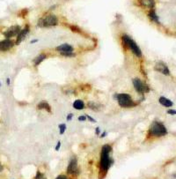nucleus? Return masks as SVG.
<instances>
[{
	"instance_id": "obj_1",
	"label": "nucleus",
	"mask_w": 176,
	"mask_h": 179,
	"mask_svg": "<svg viewBox=\"0 0 176 179\" xmlns=\"http://www.w3.org/2000/svg\"><path fill=\"white\" fill-rule=\"evenodd\" d=\"M112 146L109 144H105L102 146L99 155V179H103L108 171L114 164V159L111 157L112 153Z\"/></svg>"
},
{
	"instance_id": "obj_2",
	"label": "nucleus",
	"mask_w": 176,
	"mask_h": 179,
	"mask_svg": "<svg viewBox=\"0 0 176 179\" xmlns=\"http://www.w3.org/2000/svg\"><path fill=\"white\" fill-rule=\"evenodd\" d=\"M121 42L122 48L130 50L136 57L138 58H142L143 57V52L141 50L140 47L137 45V43L134 41V39L129 36L127 34H123L121 37Z\"/></svg>"
},
{
	"instance_id": "obj_3",
	"label": "nucleus",
	"mask_w": 176,
	"mask_h": 179,
	"mask_svg": "<svg viewBox=\"0 0 176 179\" xmlns=\"http://www.w3.org/2000/svg\"><path fill=\"white\" fill-rule=\"evenodd\" d=\"M113 97L117 101L118 105L123 109H132L138 105V102L135 101L132 96L127 93H115Z\"/></svg>"
},
{
	"instance_id": "obj_4",
	"label": "nucleus",
	"mask_w": 176,
	"mask_h": 179,
	"mask_svg": "<svg viewBox=\"0 0 176 179\" xmlns=\"http://www.w3.org/2000/svg\"><path fill=\"white\" fill-rule=\"evenodd\" d=\"M149 134L153 138H161L167 134V129L162 122L154 120L150 125Z\"/></svg>"
},
{
	"instance_id": "obj_5",
	"label": "nucleus",
	"mask_w": 176,
	"mask_h": 179,
	"mask_svg": "<svg viewBox=\"0 0 176 179\" xmlns=\"http://www.w3.org/2000/svg\"><path fill=\"white\" fill-rule=\"evenodd\" d=\"M59 24L58 18L55 14H48L38 20V27H53Z\"/></svg>"
},
{
	"instance_id": "obj_6",
	"label": "nucleus",
	"mask_w": 176,
	"mask_h": 179,
	"mask_svg": "<svg viewBox=\"0 0 176 179\" xmlns=\"http://www.w3.org/2000/svg\"><path fill=\"white\" fill-rule=\"evenodd\" d=\"M132 85H133V87L136 90V92L141 95H144L151 91L149 85L137 77L132 79Z\"/></svg>"
},
{
	"instance_id": "obj_7",
	"label": "nucleus",
	"mask_w": 176,
	"mask_h": 179,
	"mask_svg": "<svg viewBox=\"0 0 176 179\" xmlns=\"http://www.w3.org/2000/svg\"><path fill=\"white\" fill-rule=\"evenodd\" d=\"M66 172L68 175L72 176H78L79 174V168L78 164V159L76 156H72L70 159V162L66 169Z\"/></svg>"
},
{
	"instance_id": "obj_8",
	"label": "nucleus",
	"mask_w": 176,
	"mask_h": 179,
	"mask_svg": "<svg viewBox=\"0 0 176 179\" xmlns=\"http://www.w3.org/2000/svg\"><path fill=\"white\" fill-rule=\"evenodd\" d=\"M154 71H158V73L165 75V76H169L170 75V69L167 66L166 64H165L163 61H158L156 62V64H154L153 67Z\"/></svg>"
},
{
	"instance_id": "obj_9",
	"label": "nucleus",
	"mask_w": 176,
	"mask_h": 179,
	"mask_svg": "<svg viewBox=\"0 0 176 179\" xmlns=\"http://www.w3.org/2000/svg\"><path fill=\"white\" fill-rule=\"evenodd\" d=\"M21 31V27L19 25H15V26H12L11 27H9L5 33L4 35L6 39H12L14 36H18V34H19V32Z\"/></svg>"
},
{
	"instance_id": "obj_10",
	"label": "nucleus",
	"mask_w": 176,
	"mask_h": 179,
	"mask_svg": "<svg viewBox=\"0 0 176 179\" xmlns=\"http://www.w3.org/2000/svg\"><path fill=\"white\" fill-rule=\"evenodd\" d=\"M29 31H30V27H29L28 25H26V26L25 27L24 29H21V31L19 32V34H18V36H17V39H16L15 44L19 45V44L25 40V38L27 36V34H28Z\"/></svg>"
},
{
	"instance_id": "obj_11",
	"label": "nucleus",
	"mask_w": 176,
	"mask_h": 179,
	"mask_svg": "<svg viewBox=\"0 0 176 179\" xmlns=\"http://www.w3.org/2000/svg\"><path fill=\"white\" fill-rule=\"evenodd\" d=\"M14 42L12 39H5L0 41V51H7L14 46Z\"/></svg>"
},
{
	"instance_id": "obj_12",
	"label": "nucleus",
	"mask_w": 176,
	"mask_h": 179,
	"mask_svg": "<svg viewBox=\"0 0 176 179\" xmlns=\"http://www.w3.org/2000/svg\"><path fill=\"white\" fill-rule=\"evenodd\" d=\"M55 50L58 53L62 52H74V47L69 43H63L55 48Z\"/></svg>"
},
{
	"instance_id": "obj_13",
	"label": "nucleus",
	"mask_w": 176,
	"mask_h": 179,
	"mask_svg": "<svg viewBox=\"0 0 176 179\" xmlns=\"http://www.w3.org/2000/svg\"><path fill=\"white\" fill-rule=\"evenodd\" d=\"M48 58V54L47 53H40L39 55H37L33 60V64L35 68H37L44 60H46Z\"/></svg>"
},
{
	"instance_id": "obj_14",
	"label": "nucleus",
	"mask_w": 176,
	"mask_h": 179,
	"mask_svg": "<svg viewBox=\"0 0 176 179\" xmlns=\"http://www.w3.org/2000/svg\"><path fill=\"white\" fill-rule=\"evenodd\" d=\"M36 109L39 110H45L49 113H52V108H51V106L50 104L46 101H40L37 106H36Z\"/></svg>"
},
{
	"instance_id": "obj_15",
	"label": "nucleus",
	"mask_w": 176,
	"mask_h": 179,
	"mask_svg": "<svg viewBox=\"0 0 176 179\" xmlns=\"http://www.w3.org/2000/svg\"><path fill=\"white\" fill-rule=\"evenodd\" d=\"M73 109L76 110H83L86 108V103L83 100L81 99H77L73 101L72 103Z\"/></svg>"
},
{
	"instance_id": "obj_16",
	"label": "nucleus",
	"mask_w": 176,
	"mask_h": 179,
	"mask_svg": "<svg viewBox=\"0 0 176 179\" xmlns=\"http://www.w3.org/2000/svg\"><path fill=\"white\" fill-rule=\"evenodd\" d=\"M159 102L161 106L166 107V108H171V107H173V102L165 96H160L159 98Z\"/></svg>"
},
{
	"instance_id": "obj_17",
	"label": "nucleus",
	"mask_w": 176,
	"mask_h": 179,
	"mask_svg": "<svg viewBox=\"0 0 176 179\" xmlns=\"http://www.w3.org/2000/svg\"><path fill=\"white\" fill-rule=\"evenodd\" d=\"M139 4L141 6L149 9H153L155 6L154 0H139Z\"/></svg>"
},
{
	"instance_id": "obj_18",
	"label": "nucleus",
	"mask_w": 176,
	"mask_h": 179,
	"mask_svg": "<svg viewBox=\"0 0 176 179\" xmlns=\"http://www.w3.org/2000/svg\"><path fill=\"white\" fill-rule=\"evenodd\" d=\"M87 107L90 110H95V111H99L101 109V105L98 102H95L93 101H90L87 102Z\"/></svg>"
},
{
	"instance_id": "obj_19",
	"label": "nucleus",
	"mask_w": 176,
	"mask_h": 179,
	"mask_svg": "<svg viewBox=\"0 0 176 179\" xmlns=\"http://www.w3.org/2000/svg\"><path fill=\"white\" fill-rule=\"evenodd\" d=\"M148 17L152 21H153L155 23H159V17H158V15H157L154 9H151V11L148 13Z\"/></svg>"
},
{
	"instance_id": "obj_20",
	"label": "nucleus",
	"mask_w": 176,
	"mask_h": 179,
	"mask_svg": "<svg viewBox=\"0 0 176 179\" xmlns=\"http://www.w3.org/2000/svg\"><path fill=\"white\" fill-rule=\"evenodd\" d=\"M59 55H60L61 57H68V58H72V57H77V54H76L75 52H62V53H59Z\"/></svg>"
},
{
	"instance_id": "obj_21",
	"label": "nucleus",
	"mask_w": 176,
	"mask_h": 179,
	"mask_svg": "<svg viewBox=\"0 0 176 179\" xmlns=\"http://www.w3.org/2000/svg\"><path fill=\"white\" fill-rule=\"evenodd\" d=\"M66 129H67V125H66L64 123H63V124H58V130H59V133H60L61 135L64 134Z\"/></svg>"
},
{
	"instance_id": "obj_22",
	"label": "nucleus",
	"mask_w": 176,
	"mask_h": 179,
	"mask_svg": "<svg viewBox=\"0 0 176 179\" xmlns=\"http://www.w3.org/2000/svg\"><path fill=\"white\" fill-rule=\"evenodd\" d=\"M34 179H48V178H47V176L43 173H42L41 171H37L36 175H35Z\"/></svg>"
},
{
	"instance_id": "obj_23",
	"label": "nucleus",
	"mask_w": 176,
	"mask_h": 179,
	"mask_svg": "<svg viewBox=\"0 0 176 179\" xmlns=\"http://www.w3.org/2000/svg\"><path fill=\"white\" fill-rule=\"evenodd\" d=\"M86 116L87 120H88V121H90L91 123H93V124H96V123H97L96 119H95V118H93V117H91L90 115H86Z\"/></svg>"
},
{
	"instance_id": "obj_24",
	"label": "nucleus",
	"mask_w": 176,
	"mask_h": 179,
	"mask_svg": "<svg viewBox=\"0 0 176 179\" xmlns=\"http://www.w3.org/2000/svg\"><path fill=\"white\" fill-rule=\"evenodd\" d=\"M73 117H74V114H73V113H69V114L66 116V120H67L68 122L72 121V118H73Z\"/></svg>"
},
{
	"instance_id": "obj_25",
	"label": "nucleus",
	"mask_w": 176,
	"mask_h": 179,
	"mask_svg": "<svg viewBox=\"0 0 176 179\" xmlns=\"http://www.w3.org/2000/svg\"><path fill=\"white\" fill-rule=\"evenodd\" d=\"M78 120H79V122H86V121L87 120V118H86V115H82V116H79V117H78Z\"/></svg>"
},
{
	"instance_id": "obj_26",
	"label": "nucleus",
	"mask_w": 176,
	"mask_h": 179,
	"mask_svg": "<svg viewBox=\"0 0 176 179\" xmlns=\"http://www.w3.org/2000/svg\"><path fill=\"white\" fill-rule=\"evenodd\" d=\"M61 146H62V143H61V141H60V140H59V141H57L56 145V148H55V150H56V152H58V151L60 150V148H61Z\"/></svg>"
},
{
	"instance_id": "obj_27",
	"label": "nucleus",
	"mask_w": 176,
	"mask_h": 179,
	"mask_svg": "<svg viewBox=\"0 0 176 179\" xmlns=\"http://www.w3.org/2000/svg\"><path fill=\"white\" fill-rule=\"evenodd\" d=\"M94 132H95V135H97V136H99V135H100V133H101V130H100L99 126H97V127H95Z\"/></svg>"
},
{
	"instance_id": "obj_28",
	"label": "nucleus",
	"mask_w": 176,
	"mask_h": 179,
	"mask_svg": "<svg viewBox=\"0 0 176 179\" xmlns=\"http://www.w3.org/2000/svg\"><path fill=\"white\" fill-rule=\"evenodd\" d=\"M166 113L168 114V115H172V116H173V115H176V110H173V109H169L167 111H166Z\"/></svg>"
},
{
	"instance_id": "obj_29",
	"label": "nucleus",
	"mask_w": 176,
	"mask_h": 179,
	"mask_svg": "<svg viewBox=\"0 0 176 179\" xmlns=\"http://www.w3.org/2000/svg\"><path fill=\"white\" fill-rule=\"evenodd\" d=\"M107 135H108V132L106 131H101V133L99 135V138H104L107 137Z\"/></svg>"
},
{
	"instance_id": "obj_30",
	"label": "nucleus",
	"mask_w": 176,
	"mask_h": 179,
	"mask_svg": "<svg viewBox=\"0 0 176 179\" xmlns=\"http://www.w3.org/2000/svg\"><path fill=\"white\" fill-rule=\"evenodd\" d=\"M56 179H69L67 176L65 175H59L56 177Z\"/></svg>"
},
{
	"instance_id": "obj_31",
	"label": "nucleus",
	"mask_w": 176,
	"mask_h": 179,
	"mask_svg": "<svg viewBox=\"0 0 176 179\" xmlns=\"http://www.w3.org/2000/svg\"><path fill=\"white\" fill-rule=\"evenodd\" d=\"M38 42H39L38 39H33V40H32V41L30 42V43H31V44H33V43H37Z\"/></svg>"
},
{
	"instance_id": "obj_32",
	"label": "nucleus",
	"mask_w": 176,
	"mask_h": 179,
	"mask_svg": "<svg viewBox=\"0 0 176 179\" xmlns=\"http://www.w3.org/2000/svg\"><path fill=\"white\" fill-rule=\"evenodd\" d=\"M6 84H7V86H10V84H11V80H10V78H7V79H6Z\"/></svg>"
},
{
	"instance_id": "obj_33",
	"label": "nucleus",
	"mask_w": 176,
	"mask_h": 179,
	"mask_svg": "<svg viewBox=\"0 0 176 179\" xmlns=\"http://www.w3.org/2000/svg\"><path fill=\"white\" fill-rule=\"evenodd\" d=\"M3 170H4V167L1 163H0V172H2Z\"/></svg>"
},
{
	"instance_id": "obj_34",
	"label": "nucleus",
	"mask_w": 176,
	"mask_h": 179,
	"mask_svg": "<svg viewBox=\"0 0 176 179\" xmlns=\"http://www.w3.org/2000/svg\"><path fill=\"white\" fill-rule=\"evenodd\" d=\"M0 87H1V82H0Z\"/></svg>"
}]
</instances>
